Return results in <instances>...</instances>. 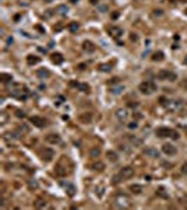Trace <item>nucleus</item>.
<instances>
[{"instance_id":"dca6fc26","label":"nucleus","mask_w":187,"mask_h":210,"mask_svg":"<svg viewBox=\"0 0 187 210\" xmlns=\"http://www.w3.org/2000/svg\"><path fill=\"white\" fill-rule=\"evenodd\" d=\"M82 46H83V49H85L86 52H89V53H90V52H94V49H96L94 43H93V42H90V41H85Z\"/></svg>"},{"instance_id":"473e14b6","label":"nucleus","mask_w":187,"mask_h":210,"mask_svg":"<svg viewBox=\"0 0 187 210\" xmlns=\"http://www.w3.org/2000/svg\"><path fill=\"white\" fill-rule=\"evenodd\" d=\"M156 193H158L159 196H162V198H165V199H167V198H169V195H167V193H166V192H165V189H163V188H159V189H158V190H156Z\"/></svg>"},{"instance_id":"39448f33","label":"nucleus","mask_w":187,"mask_h":210,"mask_svg":"<svg viewBox=\"0 0 187 210\" xmlns=\"http://www.w3.org/2000/svg\"><path fill=\"white\" fill-rule=\"evenodd\" d=\"M138 90L145 95H149L155 93L156 91V84L152 83V81H142V83L139 84V87H138Z\"/></svg>"},{"instance_id":"0eeeda50","label":"nucleus","mask_w":187,"mask_h":210,"mask_svg":"<svg viewBox=\"0 0 187 210\" xmlns=\"http://www.w3.org/2000/svg\"><path fill=\"white\" fill-rule=\"evenodd\" d=\"M156 77H158L159 80H170V81H175L177 79L176 73H173V72H170V70H160Z\"/></svg>"},{"instance_id":"ddd939ff","label":"nucleus","mask_w":187,"mask_h":210,"mask_svg":"<svg viewBox=\"0 0 187 210\" xmlns=\"http://www.w3.org/2000/svg\"><path fill=\"white\" fill-rule=\"evenodd\" d=\"M122 34H124V31L120 27H111L110 28V35L113 38H115V39H120L122 37Z\"/></svg>"},{"instance_id":"6e6552de","label":"nucleus","mask_w":187,"mask_h":210,"mask_svg":"<svg viewBox=\"0 0 187 210\" xmlns=\"http://www.w3.org/2000/svg\"><path fill=\"white\" fill-rule=\"evenodd\" d=\"M45 142L48 144H59L62 142V139H61L59 135H56V133H49V135L45 136Z\"/></svg>"},{"instance_id":"37998d69","label":"nucleus","mask_w":187,"mask_h":210,"mask_svg":"<svg viewBox=\"0 0 187 210\" xmlns=\"http://www.w3.org/2000/svg\"><path fill=\"white\" fill-rule=\"evenodd\" d=\"M89 1H90L91 4H96V3H97V0H89Z\"/></svg>"},{"instance_id":"f704fd0d","label":"nucleus","mask_w":187,"mask_h":210,"mask_svg":"<svg viewBox=\"0 0 187 210\" xmlns=\"http://www.w3.org/2000/svg\"><path fill=\"white\" fill-rule=\"evenodd\" d=\"M28 186H30V189H37L38 188V182L35 179H30L28 181Z\"/></svg>"},{"instance_id":"b1692460","label":"nucleus","mask_w":187,"mask_h":210,"mask_svg":"<svg viewBox=\"0 0 187 210\" xmlns=\"http://www.w3.org/2000/svg\"><path fill=\"white\" fill-rule=\"evenodd\" d=\"M52 62L56 63V64L62 63L63 62V56H62L61 53H54V55H52Z\"/></svg>"},{"instance_id":"2eb2a0df","label":"nucleus","mask_w":187,"mask_h":210,"mask_svg":"<svg viewBox=\"0 0 187 210\" xmlns=\"http://www.w3.org/2000/svg\"><path fill=\"white\" fill-rule=\"evenodd\" d=\"M54 157H55V151L51 150V148H45L44 153H42V158H44L45 161H51Z\"/></svg>"},{"instance_id":"c03bdc74","label":"nucleus","mask_w":187,"mask_h":210,"mask_svg":"<svg viewBox=\"0 0 187 210\" xmlns=\"http://www.w3.org/2000/svg\"><path fill=\"white\" fill-rule=\"evenodd\" d=\"M7 43H13V38H9V39H7Z\"/></svg>"},{"instance_id":"aec40b11","label":"nucleus","mask_w":187,"mask_h":210,"mask_svg":"<svg viewBox=\"0 0 187 210\" xmlns=\"http://www.w3.org/2000/svg\"><path fill=\"white\" fill-rule=\"evenodd\" d=\"M91 168L94 169V171H103L106 165H104V163H101V161H97V163H93L91 164Z\"/></svg>"},{"instance_id":"58836bf2","label":"nucleus","mask_w":187,"mask_h":210,"mask_svg":"<svg viewBox=\"0 0 187 210\" xmlns=\"http://www.w3.org/2000/svg\"><path fill=\"white\" fill-rule=\"evenodd\" d=\"M162 14H163V13H162V10H155V13L152 14V16H154V17H160Z\"/></svg>"},{"instance_id":"1a4fd4ad","label":"nucleus","mask_w":187,"mask_h":210,"mask_svg":"<svg viewBox=\"0 0 187 210\" xmlns=\"http://www.w3.org/2000/svg\"><path fill=\"white\" fill-rule=\"evenodd\" d=\"M115 116H117V119H118L120 122H127L128 118H130V112H128L127 109H118V111L115 112Z\"/></svg>"},{"instance_id":"c756f323","label":"nucleus","mask_w":187,"mask_h":210,"mask_svg":"<svg viewBox=\"0 0 187 210\" xmlns=\"http://www.w3.org/2000/svg\"><path fill=\"white\" fill-rule=\"evenodd\" d=\"M107 157H109V160H111V161H117V160H118V156H117L115 151H107Z\"/></svg>"},{"instance_id":"6ab92c4d","label":"nucleus","mask_w":187,"mask_h":210,"mask_svg":"<svg viewBox=\"0 0 187 210\" xmlns=\"http://www.w3.org/2000/svg\"><path fill=\"white\" fill-rule=\"evenodd\" d=\"M79 121H80L82 123H90V121H91V115H90V112L80 115L79 116Z\"/></svg>"},{"instance_id":"f03ea898","label":"nucleus","mask_w":187,"mask_h":210,"mask_svg":"<svg viewBox=\"0 0 187 210\" xmlns=\"http://www.w3.org/2000/svg\"><path fill=\"white\" fill-rule=\"evenodd\" d=\"M134 174H135V171H134V168L132 167H124L120 169V172L115 175V177H113L111 179V182L113 184H118V182H121L122 179H130L134 177Z\"/></svg>"},{"instance_id":"f8f14e48","label":"nucleus","mask_w":187,"mask_h":210,"mask_svg":"<svg viewBox=\"0 0 187 210\" xmlns=\"http://www.w3.org/2000/svg\"><path fill=\"white\" fill-rule=\"evenodd\" d=\"M30 121H31L37 127H44V126H46V121H45L44 118H41V116H31Z\"/></svg>"},{"instance_id":"e433bc0d","label":"nucleus","mask_w":187,"mask_h":210,"mask_svg":"<svg viewBox=\"0 0 187 210\" xmlns=\"http://www.w3.org/2000/svg\"><path fill=\"white\" fill-rule=\"evenodd\" d=\"M138 127V122H131L128 123V129H136Z\"/></svg>"},{"instance_id":"7ed1b4c3","label":"nucleus","mask_w":187,"mask_h":210,"mask_svg":"<svg viewBox=\"0 0 187 210\" xmlns=\"http://www.w3.org/2000/svg\"><path fill=\"white\" fill-rule=\"evenodd\" d=\"M163 105H165V108L169 112H177L179 109H182L183 101L182 100H166Z\"/></svg>"},{"instance_id":"20e7f679","label":"nucleus","mask_w":187,"mask_h":210,"mask_svg":"<svg viewBox=\"0 0 187 210\" xmlns=\"http://www.w3.org/2000/svg\"><path fill=\"white\" fill-rule=\"evenodd\" d=\"M156 136H159V137H172L173 140H177V139H179V135H177L176 130L169 129V127H159V129H156Z\"/></svg>"},{"instance_id":"7c9ffc66","label":"nucleus","mask_w":187,"mask_h":210,"mask_svg":"<svg viewBox=\"0 0 187 210\" xmlns=\"http://www.w3.org/2000/svg\"><path fill=\"white\" fill-rule=\"evenodd\" d=\"M55 172H56V175H59V177H63V175H66V172H68V171H66L63 167H56Z\"/></svg>"},{"instance_id":"49530a36","label":"nucleus","mask_w":187,"mask_h":210,"mask_svg":"<svg viewBox=\"0 0 187 210\" xmlns=\"http://www.w3.org/2000/svg\"><path fill=\"white\" fill-rule=\"evenodd\" d=\"M184 63H186V64H187V56H186V58H184Z\"/></svg>"},{"instance_id":"79ce46f5","label":"nucleus","mask_w":187,"mask_h":210,"mask_svg":"<svg viewBox=\"0 0 187 210\" xmlns=\"http://www.w3.org/2000/svg\"><path fill=\"white\" fill-rule=\"evenodd\" d=\"M103 192H104V188H103V186H101V188H97V195H103Z\"/></svg>"},{"instance_id":"a211bd4d","label":"nucleus","mask_w":187,"mask_h":210,"mask_svg":"<svg viewBox=\"0 0 187 210\" xmlns=\"http://www.w3.org/2000/svg\"><path fill=\"white\" fill-rule=\"evenodd\" d=\"M130 190H131L132 193H135V195H139V193H142V190H143V186L142 185H131L130 186Z\"/></svg>"},{"instance_id":"72a5a7b5","label":"nucleus","mask_w":187,"mask_h":210,"mask_svg":"<svg viewBox=\"0 0 187 210\" xmlns=\"http://www.w3.org/2000/svg\"><path fill=\"white\" fill-rule=\"evenodd\" d=\"M90 156H91V157H99V156H100V150H99V148H96V147L90 148Z\"/></svg>"},{"instance_id":"bb28decb","label":"nucleus","mask_w":187,"mask_h":210,"mask_svg":"<svg viewBox=\"0 0 187 210\" xmlns=\"http://www.w3.org/2000/svg\"><path fill=\"white\" fill-rule=\"evenodd\" d=\"M75 190H76L75 185H72V184H66V192H69V195H70V196H73V195L76 193Z\"/></svg>"},{"instance_id":"ea45409f","label":"nucleus","mask_w":187,"mask_h":210,"mask_svg":"<svg viewBox=\"0 0 187 210\" xmlns=\"http://www.w3.org/2000/svg\"><path fill=\"white\" fill-rule=\"evenodd\" d=\"M182 172H183V174H187V163H184V164L182 165Z\"/></svg>"},{"instance_id":"4c0bfd02","label":"nucleus","mask_w":187,"mask_h":210,"mask_svg":"<svg viewBox=\"0 0 187 210\" xmlns=\"http://www.w3.org/2000/svg\"><path fill=\"white\" fill-rule=\"evenodd\" d=\"M1 77H3V79H1L3 81H9V80H11V79H13V77H11V76H9V74H1Z\"/></svg>"},{"instance_id":"9d476101","label":"nucleus","mask_w":187,"mask_h":210,"mask_svg":"<svg viewBox=\"0 0 187 210\" xmlns=\"http://www.w3.org/2000/svg\"><path fill=\"white\" fill-rule=\"evenodd\" d=\"M162 151L165 153L166 156H175L177 153V148L173 146V144H169V143H167V144H163V146H162Z\"/></svg>"},{"instance_id":"c9c22d12","label":"nucleus","mask_w":187,"mask_h":210,"mask_svg":"<svg viewBox=\"0 0 187 210\" xmlns=\"http://www.w3.org/2000/svg\"><path fill=\"white\" fill-rule=\"evenodd\" d=\"M99 11L100 13H106V11H109V4H100L99 6Z\"/></svg>"},{"instance_id":"a878e982","label":"nucleus","mask_w":187,"mask_h":210,"mask_svg":"<svg viewBox=\"0 0 187 210\" xmlns=\"http://www.w3.org/2000/svg\"><path fill=\"white\" fill-rule=\"evenodd\" d=\"M99 70L100 72H104V73H109L111 72V64H107V63H103L99 66Z\"/></svg>"},{"instance_id":"393cba45","label":"nucleus","mask_w":187,"mask_h":210,"mask_svg":"<svg viewBox=\"0 0 187 210\" xmlns=\"http://www.w3.org/2000/svg\"><path fill=\"white\" fill-rule=\"evenodd\" d=\"M79 22H76V21H73V22H70L69 25H68V30L70 32H76V31H79Z\"/></svg>"},{"instance_id":"a18cd8bd","label":"nucleus","mask_w":187,"mask_h":210,"mask_svg":"<svg viewBox=\"0 0 187 210\" xmlns=\"http://www.w3.org/2000/svg\"><path fill=\"white\" fill-rule=\"evenodd\" d=\"M70 1H72V3H77L79 0H70Z\"/></svg>"},{"instance_id":"412c9836","label":"nucleus","mask_w":187,"mask_h":210,"mask_svg":"<svg viewBox=\"0 0 187 210\" xmlns=\"http://www.w3.org/2000/svg\"><path fill=\"white\" fill-rule=\"evenodd\" d=\"M56 11H58L59 14L65 16V14H68V11H69V9H68V6H66V4H59V6L56 7Z\"/></svg>"},{"instance_id":"c85d7f7f","label":"nucleus","mask_w":187,"mask_h":210,"mask_svg":"<svg viewBox=\"0 0 187 210\" xmlns=\"http://www.w3.org/2000/svg\"><path fill=\"white\" fill-rule=\"evenodd\" d=\"M38 62H40V59L35 58V56H33V55L27 56V63H28V64H35V63H38Z\"/></svg>"},{"instance_id":"a19ab883","label":"nucleus","mask_w":187,"mask_h":210,"mask_svg":"<svg viewBox=\"0 0 187 210\" xmlns=\"http://www.w3.org/2000/svg\"><path fill=\"white\" fill-rule=\"evenodd\" d=\"M16 115L18 116V118H24V116H25V114H24V112H23V111H17V112H16Z\"/></svg>"},{"instance_id":"de8ad7c7","label":"nucleus","mask_w":187,"mask_h":210,"mask_svg":"<svg viewBox=\"0 0 187 210\" xmlns=\"http://www.w3.org/2000/svg\"><path fill=\"white\" fill-rule=\"evenodd\" d=\"M45 1H52V0H45Z\"/></svg>"},{"instance_id":"9b49d317","label":"nucleus","mask_w":187,"mask_h":210,"mask_svg":"<svg viewBox=\"0 0 187 210\" xmlns=\"http://www.w3.org/2000/svg\"><path fill=\"white\" fill-rule=\"evenodd\" d=\"M143 154L145 156H148V157H152V158H159L160 157V153L154 148V147H146L145 150H143Z\"/></svg>"},{"instance_id":"5701e85b","label":"nucleus","mask_w":187,"mask_h":210,"mask_svg":"<svg viewBox=\"0 0 187 210\" xmlns=\"http://www.w3.org/2000/svg\"><path fill=\"white\" fill-rule=\"evenodd\" d=\"M72 85H76L77 87V90H80V91H89V85L87 84H85V83H70Z\"/></svg>"},{"instance_id":"4be33fe9","label":"nucleus","mask_w":187,"mask_h":210,"mask_svg":"<svg viewBox=\"0 0 187 210\" xmlns=\"http://www.w3.org/2000/svg\"><path fill=\"white\" fill-rule=\"evenodd\" d=\"M49 70H45V69H38L37 70V76L40 77V79H45V77H48L49 76Z\"/></svg>"},{"instance_id":"cd10ccee","label":"nucleus","mask_w":187,"mask_h":210,"mask_svg":"<svg viewBox=\"0 0 187 210\" xmlns=\"http://www.w3.org/2000/svg\"><path fill=\"white\" fill-rule=\"evenodd\" d=\"M35 207H37V209H45V207H46V202L42 199H38L35 202Z\"/></svg>"},{"instance_id":"423d86ee","label":"nucleus","mask_w":187,"mask_h":210,"mask_svg":"<svg viewBox=\"0 0 187 210\" xmlns=\"http://www.w3.org/2000/svg\"><path fill=\"white\" fill-rule=\"evenodd\" d=\"M10 95L11 97H14V98L21 100V101H25L27 97H28V90H27L25 87H20V85H18V88L10 90Z\"/></svg>"},{"instance_id":"f257e3e1","label":"nucleus","mask_w":187,"mask_h":210,"mask_svg":"<svg viewBox=\"0 0 187 210\" xmlns=\"http://www.w3.org/2000/svg\"><path fill=\"white\" fill-rule=\"evenodd\" d=\"M113 205L117 209H127L131 206V198L125 193H117L113 199Z\"/></svg>"},{"instance_id":"4468645a","label":"nucleus","mask_w":187,"mask_h":210,"mask_svg":"<svg viewBox=\"0 0 187 210\" xmlns=\"http://www.w3.org/2000/svg\"><path fill=\"white\" fill-rule=\"evenodd\" d=\"M128 140H130V143H131L132 146H135V147H141V146H143V140L141 139V137H138V136L130 135V136H128Z\"/></svg>"},{"instance_id":"f3484780","label":"nucleus","mask_w":187,"mask_h":210,"mask_svg":"<svg viewBox=\"0 0 187 210\" xmlns=\"http://www.w3.org/2000/svg\"><path fill=\"white\" fill-rule=\"evenodd\" d=\"M124 90H125V87H124L122 84H118V85H113V88H111V93H113L114 95H118V94H121Z\"/></svg>"},{"instance_id":"2f4dec72","label":"nucleus","mask_w":187,"mask_h":210,"mask_svg":"<svg viewBox=\"0 0 187 210\" xmlns=\"http://www.w3.org/2000/svg\"><path fill=\"white\" fill-rule=\"evenodd\" d=\"M152 59H154L155 62H156V60H159V62H160V60H163V52H156V53H154V58H152Z\"/></svg>"},{"instance_id":"09e8293b","label":"nucleus","mask_w":187,"mask_h":210,"mask_svg":"<svg viewBox=\"0 0 187 210\" xmlns=\"http://www.w3.org/2000/svg\"><path fill=\"white\" fill-rule=\"evenodd\" d=\"M186 14H187V9H186Z\"/></svg>"}]
</instances>
